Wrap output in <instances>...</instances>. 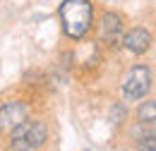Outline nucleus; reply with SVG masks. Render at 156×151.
Segmentation results:
<instances>
[{
    "mask_svg": "<svg viewBox=\"0 0 156 151\" xmlns=\"http://www.w3.org/2000/svg\"><path fill=\"white\" fill-rule=\"evenodd\" d=\"M60 29L70 41H84L94 31L96 2L94 0H62L58 7Z\"/></svg>",
    "mask_w": 156,
    "mask_h": 151,
    "instance_id": "obj_1",
    "label": "nucleus"
},
{
    "mask_svg": "<svg viewBox=\"0 0 156 151\" xmlns=\"http://www.w3.org/2000/svg\"><path fill=\"white\" fill-rule=\"evenodd\" d=\"M151 67L149 65H142V62H137L132 65L125 77H122V98L125 101H139V98H144V96L151 91Z\"/></svg>",
    "mask_w": 156,
    "mask_h": 151,
    "instance_id": "obj_3",
    "label": "nucleus"
},
{
    "mask_svg": "<svg viewBox=\"0 0 156 151\" xmlns=\"http://www.w3.org/2000/svg\"><path fill=\"white\" fill-rule=\"evenodd\" d=\"M94 29H96L98 38L103 43H118L120 36L125 34V29H127V19L118 10H103L94 22Z\"/></svg>",
    "mask_w": 156,
    "mask_h": 151,
    "instance_id": "obj_4",
    "label": "nucleus"
},
{
    "mask_svg": "<svg viewBox=\"0 0 156 151\" xmlns=\"http://www.w3.org/2000/svg\"><path fill=\"white\" fill-rule=\"evenodd\" d=\"M122 46V51L132 53V55H147L151 51V43H154V34L151 29L147 26H132V29H125V34L118 41Z\"/></svg>",
    "mask_w": 156,
    "mask_h": 151,
    "instance_id": "obj_6",
    "label": "nucleus"
},
{
    "mask_svg": "<svg viewBox=\"0 0 156 151\" xmlns=\"http://www.w3.org/2000/svg\"><path fill=\"white\" fill-rule=\"evenodd\" d=\"M137 120H139V122H144V125H147V122H149V125H154V120H156V103L151 101V98H149L147 103H142V106H139V111H137Z\"/></svg>",
    "mask_w": 156,
    "mask_h": 151,
    "instance_id": "obj_7",
    "label": "nucleus"
},
{
    "mask_svg": "<svg viewBox=\"0 0 156 151\" xmlns=\"http://www.w3.org/2000/svg\"><path fill=\"white\" fill-rule=\"evenodd\" d=\"M31 113L29 103H24L20 98H7L0 103V132L10 134L17 125H22Z\"/></svg>",
    "mask_w": 156,
    "mask_h": 151,
    "instance_id": "obj_5",
    "label": "nucleus"
},
{
    "mask_svg": "<svg viewBox=\"0 0 156 151\" xmlns=\"http://www.w3.org/2000/svg\"><path fill=\"white\" fill-rule=\"evenodd\" d=\"M147 142H142L139 144V151H156V142H154V134H149V137H144Z\"/></svg>",
    "mask_w": 156,
    "mask_h": 151,
    "instance_id": "obj_8",
    "label": "nucleus"
},
{
    "mask_svg": "<svg viewBox=\"0 0 156 151\" xmlns=\"http://www.w3.org/2000/svg\"><path fill=\"white\" fill-rule=\"evenodd\" d=\"M48 142V125L43 120H24L7 134V146L12 151H39Z\"/></svg>",
    "mask_w": 156,
    "mask_h": 151,
    "instance_id": "obj_2",
    "label": "nucleus"
}]
</instances>
